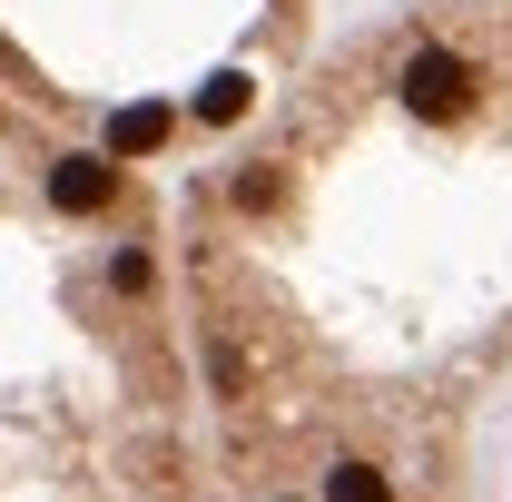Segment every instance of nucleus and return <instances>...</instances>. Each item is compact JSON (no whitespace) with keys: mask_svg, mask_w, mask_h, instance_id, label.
<instances>
[{"mask_svg":"<svg viewBox=\"0 0 512 502\" xmlns=\"http://www.w3.org/2000/svg\"><path fill=\"white\" fill-rule=\"evenodd\" d=\"M10 99V89H0ZM158 247H109V256H60V247H0V325L30 335V306L69 325H109V335H168L158 315Z\"/></svg>","mask_w":512,"mask_h":502,"instance_id":"obj_3","label":"nucleus"},{"mask_svg":"<svg viewBox=\"0 0 512 502\" xmlns=\"http://www.w3.org/2000/svg\"><path fill=\"white\" fill-rule=\"evenodd\" d=\"M306 20L316 0H0V89L138 168L247 128L306 69Z\"/></svg>","mask_w":512,"mask_h":502,"instance_id":"obj_2","label":"nucleus"},{"mask_svg":"<svg viewBox=\"0 0 512 502\" xmlns=\"http://www.w3.org/2000/svg\"><path fill=\"white\" fill-rule=\"evenodd\" d=\"M178 276L256 493L512 502V0L296 69L197 178Z\"/></svg>","mask_w":512,"mask_h":502,"instance_id":"obj_1","label":"nucleus"}]
</instances>
